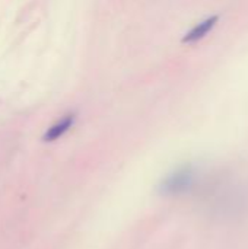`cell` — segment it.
<instances>
[{"mask_svg":"<svg viewBox=\"0 0 248 249\" xmlns=\"http://www.w3.org/2000/svg\"><path fill=\"white\" fill-rule=\"evenodd\" d=\"M218 20H219V16H210V18L202 20L200 23H197L193 29H190V31L184 35L183 42H186V44L189 42V44H190V42H196V41L205 38V36L213 29V26L216 25Z\"/></svg>","mask_w":248,"mask_h":249,"instance_id":"3957f363","label":"cell"},{"mask_svg":"<svg viewBox=\"0 0 248 249\" xmlns=\"http://www.w3.org/2000/svg\"><path fill=\"white\" fill-rule=\"evenodd\" d=\"M199 174L196 166L193 165H183L172 172H170L161 181V193L167 197H180L191 191L194 184L197 182Z\"/></svg>","mask_w":248,"mask_h":249,"instance_id":"6da1fadb","label":"cell"},{"mask_svg":"<svg viewBox=\"0 0 248 249\" xmlns=\"http://www.w3.org/2000/svg\"><path fill=\"white\" fill-rule=\"evenodd\" d=\"M75 120H76L75 114H67V115H64L61 120H58L57 123H54V124L45 131V134H44V137H42L44 142H56V140H58L60 137H63V136L73 127Z\"/></svg>","mask_w":248,"mask_h":249,"instance_id":"7a4b0ae2","label":"cell"}]
</instances>
